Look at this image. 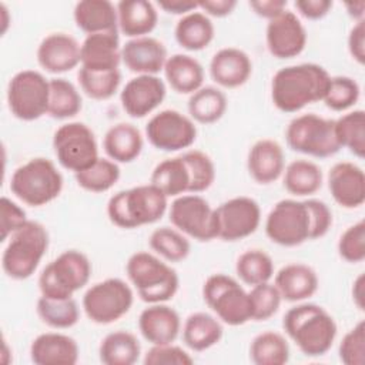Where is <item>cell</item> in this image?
<instances>
[{"instance_id": "obj_1", "label": "cell", "mask_w": 365, "mask_h": 365, "mask_svg": "<svg viewBox=\"0 0 365 365\" xmlns=\"http://www.w3.org/2000/svg\"><path fill=\"white\" fill-rule=\"evenodd\" d=\"M329 78V73L317 63L282 67L271 81L272 104L282 113H297L308 104L322 101Z\"/></svg>"}, {"instance_id": "obj_2", "label": "cell", "mask_w": 365, "mask_h": 365, "mask_svg": "<svg viewBox=\"0 0 365 365\" xmlns=\"http://www.w3.org/2000/svg\"><path fill=\"white\" fill-rule=\"evenodd\" d=\"M282 328L307 356L327 354L338 332L332 315L321 305L311 302H301L289 308L282 318Z\"/></svg>"}, {"instance_id": "obj_3", "label": "cell", "mask_w": 365, "mask_h": 365, "mask_svg": "<svg viewBox=\"0 0 365 365\" xmlns=\"http://www.w3.org/2000/svg\"><path fill=\"white\" fill-rule=\"evenodd\" d=\"M167 208L168 197L148 182L111 195L107 202V217L115 227L133 230L157 222Z\"/></svg>"}, {"instance_id": "obj_4", "label": "cell", "mask_w": 365, "mask_h": 365, "mask_svg": "<svg viewBox=\"0 0 365 365\" xmlns=\"http://www.w3.org/2000/svg\"><path fill=\"white\" fill-rule=\"evenodd\" d=\"M125 272L141 301L160 304L173 299L180 287L178 274L158 255L137 251L125 262Z\"/></svg>"}, {"instance_id": "obj_5", "label": "cell", "mask_w": 365, "mask_h": 365, "mask_svg": "<svg viewBox=\"0 0 365 365\" xmlns=\"http://www.w3.org/2000/svg\"><path fill=\"white\" fill-rule=\"evenodd\" d=\"M1 268L11 279L30 278L40 265L50 242L48 231L38 221L29 220L6 241Z\"/></svg>"}, {"instance_id": "obj_6", "label": "cell", "mask_w": 365, "mask_h": 365, "mask_svg": "<svg viewBox=\"0 0 365 365\" xmlns=\"http://www.w3.org/2000/svg\"><path fill=\"white\" fill-rule=\"evenodd\" d=\"M63 184L56 164L48 158L36 157L13 171L10 191L26 205L43 207L61 194Z\"/></svg>"}, {"instance_id": "obj_7", "label": "cell", "mask_w": 365, "mask_h": 365, "mask_svg": "<svg viewBox=\"0 0 365 365\" xmlns=\"http://www.w3.org/2000/svg\"><path fill=\"white\" fill-rule=\"evenodd\" d=\"M91 275V262L86 254L67 250L50 261L38 277L43 297L64 299L87 285Z\"/></svg>"}, {"instance_id": "obj_8", "label": "cell", "mask_w": 365, "mask_h": 365, "mask_svg": "<svg viewBox=\"0 0 365 365\" xmlns=\"http://www.w3.org/2000/svg\"><path fill=\"white\" fill-rule=\"evenodd\" d=\"M202 298L215 317L231 327L251 321L250 294L232 277L212 274L202 285Z\"/></svg>"}, {"instance_id": "obj_9", "label": "cell", "mask_w": 365, "mask_h": 365, "mask_svg": "<svg viewBox=\"0 0 365 365\" xmlns=\"http://www.w3.org/2000/svg\"><path fill=\"white\" fill-rule=\"evenodd\" d=\"M285 140L291 150L317 158L331 157L341 150L335 137L334 120L314 113L294 117L287 125Z\"/></svg>"}, {"instance_id": "obj_10", "label": "cell", "mask_w": 365, "mask_h": 365, "mask_svg": "<svg viewBox=\"0 0 365 365\" xmlns=\"http://www.w3.org/2000/svg\"><path fill=\"white\" fill-rule=\"evenodd\" d=\"M133 288L121 278L93 284L83 295V309L91 322L108 325L123 318L133 307Z\"/></svg>"}, {"instance_id": "obj_11", "label": "cell", "mask_w": 365, "mask_h": 365, "mask_svg": "<svg viewBox=\"0 0 365 365\" xmlns=\"http://www.w3.org/2000/svg\"><path fill=\"white\" fill-rule=\"evenodd\" d=\"M50 80L40 71L21 70L7 86V106L10 113L21 121H34L48 110Z\"/></svg>"}, {"instance_id": "obj_12", "label": "cell", "mask_w": 365, "mask_h": 365, "mask_svg": "<svg viewBox=\"0 0 365 365\" xmlns=\"http://www.w3.org/2000/svg\"><path fill=\"white\" fill-rule=\"evenodd\" d=\"M53 150L58 164L76 173L98 160V145L93 130L80 121L61 124L53 135Z\"/></svg>"}, {"instance_id": "obj_13", "label": "cell", "mask_w": 365, "mask_h": 365, "mask_svg": "<svg viewBox=\"0 0 365 365\" xmlns=\"http://www.w3.org/2000/svg\"><path fill=\"white\" fill-rule=\"evenodd\" d=\"M265 234L282 247H297L311 240V215L305 200L278 201L265 218Z\"/></svg>"}, {"instance_id": "obj_14", "label": "cell", "mask_w": 365, "mask_h": 365, "mask_svg": "<svg viewBox=\"0 0 365 365\" xmlns=\"http://www.w3.org/2000/svg\"><path fill=\"white\" fill-rule=\"evenodd\" d=\"M168 218L174 228L197 241L218 238L215 208L200 194H182L173 200Z\"/></svg>"}, {"instance_id": "obj_15", "label": "cell", "mask_w": 365, "mask_h": 365, "mask_svg": "<svg viewBox=\"0 0 365 365\" xmlns=\"http://www.w3.org/2000/svg\"><path fill=\"white\" fill-rule=\"evenodd\" d=\"M145 137L157 150L173 153L188 148L197 138V127L190 115L177 110H161L145 124Z\"/></svg>"}, {"instance_id": "obj_16", "label": "cell", "mask_w": 365, "mask_h": 365, "mask_svg": "<svg viewBox=\"0 0 365 365\" xmlns=\"http://www.w3.org/2000/svg\"><path fill=\"white\" fill-rule=\"evenodd\" d=\"M218 221V238L238 241L254 234L261 222L259 204L245 195L232 197L215 208Z\"/></svg>"}, {"instance_id": "obj_17", "label": "cell", "mask_w": 365, "mask_h": 365, "mask_svg": "<svg viewBox=\"0 0 365 365\" xmlns=\"http://www.w3.org/2000/svg\"><path fill=\"white\" fill-rule=\"evenodd\" d=\"M265 43L271 56L285 60L299 56L307 46V30L299 17L289 10L268 20Z\"/></svg>"}, {"instance_id": "obj_18", "label": "cell", "mask_w": 365, "mask_h": 365, "mask_svg": "<svg viewBox=\"0 0 365 365\" xmlns=\"http://www.w3.org/2000/svg\"><path fill=\"white\" fill-rule=\"evenodd\" d=\"M167 87L158 76L138 74L130 78L120 93L123 110L133 118L153 113L165 98Z\"/></svg>"}, {"instance_id": "obj_19", "label": "cell", "mask_w": 365, "mask_h": 365, "mask_svg": "<svg viewBox=\"0 0 365 365\" xmlns=\"http://www.w3.org/2000/svg\"><path fill=\"white\" fill-rule=\"evenodd\" d=\"M81 44L67 33H50L37 47V61L51 74H61L76 68L81 63Z\"/></svg>"}, {"instance_id": "obj_20", "label": "cell", "mask_w": 365, "mask_h": 365, "mask_svg": "<svg viewBox=\"0 0 365 365\" xmlns=\"http://www.w3.org/2000/svg\"><path fill=\"white\" fill-rule=\"evenodd\" d=\"M328 188L338 205L348 210L361 207L365 201L364 170L351 161L335 163L328 173Z\"/></svg>"}, {"instance_id": "obj_21", "label": "cell", "mask_w": 365, "mask_h": 365, "mask_svg": "<svg viewBox=\"0 0 365 365\" xmlns=\"http://www.w3.org/2000/svg\"><path fill=\"white\" fill-rule=\"evenodd\" d=\"M168 54L164 43L151 36L130 38L121 46V63L137 76H157L164 70Z\"/></svg>"}, {"instance_id": "obj_22", "label": "cell", "mask_w": 365, "mask_h": 365, "mask_svg": "<svg viewBox=\"0 0 365 365\" xmlns=\"http://www.w3.org/2000/svg\"><path fill=\"white\" fill-rule=\"evenodd\" d=\"M138 329L151 345L171 344L180 335L181 318L174 308L164 302L150 304L140 312Z\"/></svg>"}, {"instance_id": "obj_23", "label": "cell", "mask_w": 365, "mask_h": 365, "mask_svg": "<svg viewBox=\"0 0 365 365\" xmlns=\"http://www.w3.org/2000/svg\"><path fill=\"white\" fill-rule=\"evenodd\" d=\"M81 67L96 71L118 70L121 46L118 31L87 34L80 50Z\"/></svg>"}, {"instance_id": "obj_24", "label": "cell", "mask_w": 365, "mask_h": 365, "mask_svg": "<svg viewBox=\"0 0 365 365\" xmlns=\"http://www.w3.org/2000/svg\"><path fill=\"white\" fill-rule=\"evenodd\" d=\"M80 349L77 341L63 332H44L30 345V359L36 365H74Z\"/></svg>"}, {"instance_id": "obj_25", "label": "cell", "mask_w": 365, "mask_h": 365, "mask_svg": "<svg viewBox=\"0 0 365 365\" xmlns=\"http://www.w3.org/2000/svg\"><path fill=\"white\" fill-rule=\"evenodd\" d=\"M252 73L250 56L237 47L220 48L210 61L211 78L224 88H237L248 81Z\"/></svg>"}, {"instance_id": "obj_26", "label": "cell", "mask_w": 365, "mask_h": 365, "mask_svg": "<svg viewBox=\"0 0 365 365\" xmlns=\"http://www.w3.org/2000/svg\"><path fill=\"white\" fill-rule=\"evenodd\" d=\"M250 175L258 184H271L277 181L285 168V155L281 144L271 138L255 141L247 157Z\"/></svg>"}, {"instance_id": "obj_27", "label": "cell", "mask_w": 365, "mask_h": 365, "mask_svg": "<svg viewBox=\"0 0 365 365\" xmlns=\"http://www.w3.org/2000/svg\"><path fill=\"white\" fill-rule=\"evenodd\" d=\"M318 284L315 269L302 262L284 265L274 278V285L279 291L281 298L288 302H302L311 298L317 292Z\"/></svg>"}, {"instance_id": "obj_28", "label": "cell", "mask_w": 365, "mask_h": 365, "mask_svg": "<svg viewBox=\"0 0 365 365\" xmlns=\"http://www.w3.org/2000/svg\"><path fill=\"white\" fill-rule=\"evenodd\" d=\"M115 7L118 31L130 38L148 36L157 26V9L148 0H121Z\"/></svg>"}, {"instance_id": "obj_29", "label": "cell", "mask_w": 365, "mask_h": 365, "mask_svg": "<svg viewBox=\"0 0 365 365\" xmlns=\"http://www.w3.org/2000/svg\"><path fill=\"white\" fill-rule=\"evenodd\" d=\"M73 16L86 34L118 31L117 7L110 0H81L74 6Z\"/></svg>"}, {"instance_id": "obj_30", "label": "cell", "mask_w": 365, "mask_h": 365, "mask_svg": "<svg viewBox=\"0 0 365 365\" xmlns=\"http://www.w3.org/2000/svg\"><path fill=\"white\" fill-rule=\"evenodd\" d=\"M144 140L141 131L130 123L111 125L103 138V148L107 157L117 164L134 161L143 151Z\"/></svg>"}, {"instance_id": "obj_31", "label": "cell", "mask_w": 365, "mask_h": 365, "mask_svg": "<svg viewBox=\"0 0 365 365\" xmlns=\"http://www.w3.org/2000/svg\"><path fill=\"white\" fill-rule=\"evenodd\" d=\"M163 71L168 86L180 94H192L202 87L204 68L190 54L177 53L170 56Z\"/></svg>"}, {"instance_id": "obj_32", "label": "cell", "mask_w": 365, "mask_h": 365, "mask_svg": "<svg viewBox=\"0 0 365 365\" xmlns=\"http://www.w3.org/2000/svg\"><path fill=\"white\" fill-rule=\"evenodd\" d=\"M222 334V322L208 312H192L182 324V341L195 352H201L217 345L221 341Z\"/></svg>"}, {"instance_id": "obj_33", "label": "cell", "mask_w": 365, "mask_h": 365, "mask_svg": "<svg viewBox=\"0 0 365 365\" xmlns=\"http://www.w3.org/2000/svg\"><path fill=\"white\" fill-rule=\"evenodd\" d=\"M215 29L211 19L200 11H191L177 21L174 37L177 43L188 51H200L205 48L214 38Z\"/></svg>"}, {"instance_id": "obj_34", "label": "cell", "mask_w": 365, "mask_h": 365, "mask_svg": "<svg viewBox=\"0 0 365 365\" xmlns=\"http://www.w3.org/2000/svg\"><path fill=\"white\" fill-rule=\"evenodd\" d=\"M141 345L128 331L107 334L98 346V356L104 365H133L138 361Z\"/></svg>"}, {"instance_id": "obj_35", "label": "cell", "mask_w": 365, "mask_h": 365, "mask_svg": "<svg viewBox=\"0 0 365 365\" xmlns=\"http://www.w3.org/2000/svg\"><path fill=\"white\" fill-rule=\"evenodd\" d=\"M322 171L319 165L309 160H294L282 173L284 188L295 197L315 194L322 187Z\"/></svg>"}, {"instance_id": "obj_36", "label": "cell", "mask_w": 365, "mask_h": 365, "mask_svg": "<svg viewBox=\"0 0 365 365\" xmlns=\"http://www.w3.org/2000/svg\"><path fill=\"white\" fill-rule=\"evenodd\" d=\"M227 96L222 90L205 86L194 91L188 98V115L194 123L212 124L217 123L227 111Z\"/></svg>"}, {"instance_id": "obj_37", "label": "cell", "mask_w": 365, "mask_h": 365, "mask_svg": "<svg viewBox=\"0 0 365 365\" xmlns=\"http://www.w3.org/2000/svg\"><path fill=\"white\" fill-rule=\"evenodd\" d=\"M150 182L161 190L168 198L188 192L190 174L182 157L177 155L158 163L151 173Z\"/></svg>"}, {"instance_id": "obj_38", "label": "cell", "mask_w": 365, "mask_h": 365, "mask_svg": "<svg viewBox=\"0 0 365 365\" xmlns=\"http://www.w3.org/2000/svg\"><path fill=\"white\" fill-rule=\"evenodd\" d=\"M250 359L255 365H284L289 359L287 338L275 331H265L254 336L250 345Z\"/></svg>"}, {"instance_id": "obj_39", "label": "cell", "mask_w": 365, "mask_h": 365, "mask_svg": "<svg viewBox=\"0 0 365 365\" xmlns=\"http://www.w3.org/2000/svg\"><path fill=\"white\" fill-rule=\"evenodd\" d=\"M83 107L77 87L67 78H50V97L47 114L56 120L76 117Z\"/></svg>"}, {"instance_id": "obj_40", "label": "cell", "mask_w": 365, "mask_h": 365, "mask_svg": "<svg viewBox=\"0 0 365 365\" xmlns=\"http://www.w3.org/2000/svg\"><path fill=\"white\" fill-rule=\"evenodd\" d=\"M335 137L339 147L348 148L358 158L365 155V111L352 110L334 120Z\"/></svg>"}, {"instance_id": "obj_41", "label": "cell", "mask_w": 365, "mask_h": 365, "mask_svg": "<svg viewBox=\"0 0 365 365\" xmlns=\"http://www.w3.org/2000/svg\"><path fill=\"white\" fill-rule=\"evenodd\" d=\"M36 312L43 324L54 329H67L80 319L78 305L73 298L56 299L40 297L36 304Z\"/></svg>"}, {"instance_id": "obj_42", "label": "cell", "mask_w": 365, "mask_h": 365, "mask_svg": "<svg viewBox=\"0 0 365 365\" xmlns=\"http://www.w3.org/2000/svg\"><path fill=\"white\" fill-rule=\"evenodd\" d=\"M235 272L244 284L254 287L274 277V261L262 250H247L237 258Z\"/></svg>"}, {"instance_id": "obj_43", "label": "cell", "mask_w": 365, "mask_h": 365, "mask_svg": "<svg viewBox=\"0 0 365 365\" xmlns=\"http://www.w3.org/2000/svg\"><path fill=\"white\" fill-rule=\"evenodd\" d=\"M150 248L168 262L185 259L191 251V244L181 231L171 227L155 228L148 238Z\"/></svg>"}, {"instance_id": "obj_44", "label": "cell", "mask_w": 365, "mask_h": 365, "mask_svg": "<svg viewBox=\"0 0 365 365\" xmlns=\"http://www.w3.org/2000/svg\"><path fill=\"white\" fill-rule=\"evenodd\" d=\"M121 171L115 161L110 158L98 157L88 168L76 173V181L78 187L90 192H104L115 185L120 180Z\"/></svg>"}, {"instance_id": "obj_45", "label": "cell", "mask_w": 365, "mask_h": 365, "mask_svg": "<svg viewBox=\"0 0 365 365\" xmlns=\"http://www.w3.org/2000/svg\"><path fill=\"white\" fill-rule=\"evenodd\" d=\"M77 78L83 93L87 97L93 100H108L117 93L120 87L121 73L120 70L96 71L80 67Z\"/></svg>"}, {"instance_id": "obj_46", "label": "cell", "mask_w": 365, "mask_h": 365, "mask_svg": "<svg viewBox=\"0 0 365 365\" xmlns=\"http://www.w3.org/2000/svg\"><path fill=\"white\" fill-rule=\"evenodd\" d=\"M180 155L190 174L188 192L198 194L208 190L215 181V165L211 157L200 150H188Z\"/></svg>"}, {"instance_id": "obj_47", "label": "cell", "mask_w": 365, "mask_h": 365, "mask_svg": "<svg viewBox=\"0 0 365 365\" xmlns=\"http://www.w3.org/2000/svg\"><path fill=\"white\" fill-rule=\"evenodd\" d=\"M361 96L359 84L348 76H334L329 78L322 101L332 111H346L356 104Z\"/></svg>"}, {"instance_id": "obj_48", "label": "cell", "mask_w": 365, "mask_h": 365, "mask_svg": "<svg viewBox=\"0 0 365 365\" xmlns=\"http://www.w3.org/2000/svg\"><path fill=\"white\" fill-rule=\"evenodd\" d=\"M251 302V321H267L277 314L281 305V294L274 284L262 282L248 291Z\"/></svg>"}, {"instance_id": "obj_49", "label": "cell", "mask_w": 365, "mask_h": 365, "mask_svg": "<svg viewBox=\"0 0 365 365\" xmlns=\"http://www.w3.org/2000/svg\"><path fill=\"white\" fill-rule=\"evenodd\" d=\"M338 254L351 264L365 259V221L349 225L338 240Z\"/></svg>"}, {"instance_id": "obj_50", "label": "cell", "mask_w": 365, "mask_h": 365, "mask_svg": "<svg viewBox=\"0 0 365 365\" xmlns=\"http://www.w3.org/2000/svg\"><path fill=\"white\" fill-rule=\"evenodd\" d=\"M338 355L345 365L365 364V321H359L342 336Z\"/></svg>"}, {"instance_id": "obj_51", "label": "cell", "mask_w": 365, "mask_h": 365, "mask_svg": "<svg viewBox=\"0 0 365 365\" xmlns=\"http://www.w3.org/2000/svg\"><path fill=\"white\" fill-rule=\"evenodd\" d=\"M192 356L178 345L163 344L151 345L144 355L145 365H191Z\"/></svg>"}, {"instance_id": "obj_52", "label": "cell", "mask_w": 365, "mask_h": 365, "mask_svg": "<svg viewBox=\"0 0 365 365\" xmlns=\"http://www.w3.org/2000/svg\"><path fill=\"white\" fill-rule=\"evenodd\" d=\"M26 211L14 201L7 197H1L0 201V241L6 242L9 237L21 228L27 222Z\"/></svg>"}, {"instance_id": "obj_53", "label": "cell", "mask_w": 365, "mask_h": 365, "mask_svg": "<svg viewBox=\"0 0 365 365\" xmlns=\"http://www.w3.org/2000/svg\"><path fill=\"white\" fill-rule=\"evenodd\" d=\"M311 215V240L324 237L332 225V211L329 207L317 198L305 200Z\"/></svg>"}, {"instance_id": "obj_54", "label": "cell", "mask_w": 365, "mask_h": 365, "mask_svg": "<svg viewBox=\"0 0 365 365\" xmlns=\"http://www.w3.org/2000/svg\"><path fill=\"white\" fill-rule=\"evenodd\" d=\"M348 51L359 63H365V20L355 21L348 34Z\"/></svg>"}, {"instance_id": "obj_55", "label": "cell", "mask_w": 365, "mask_h": 365, "mask_svg": "<svg viewBox=\"0 0 365 365\" xmlns=\"http://www.w3.org/2000/svg\"><path fill=\"white\" fill-rule=\"evenodd\" d=\"M295 9L301 16L308 20H319L325 17L332 9V1L329 0H297Z\"/></svg>"}, {"instance_id": "obj_56", "label": "cell", "mask_w": 365, "mask_h": 365, "mask_svg": "<svg viewBox=\"0 0 365 365\" xmlns=\"http://www.w3.org/2000/svg\"><path fill=\"white\" fill-rule=\"evenodd\" d=\"M254 13L259 17L271 20L287 10V0H252L248 3Z\"/></svg>"}, {"instance_id": "obj_57", "label": "cell", "mask_w": 365, "mask_h": 365, "mask_svg": "<svg viewBox=\"0 0 365 365\" xmlns=\"http://www.w3.org/2000/svg\"><path fill=\"white\" fill-rule=\"evenodd\" d=\"M198 9L208 17L230 16L237 7V0H198Z\"/></svg>"}, {"instance_id": "obj_58", "label": "cell", "mask_w": 365, "mask_h": 365, "mask_svg": "<svg viewBox=\"0 0 365 365\" xmlns=\"http://www.w3.org/2000/svg\"><path fill=\"white\" fill-rule=\"evenodd\" d=\"M158 7L168 14L185 16L198 9V3L194 0H160Z\"/></svg>"}, {"instance_id": "obj_59", "label": "cell", "mask_w": 365, "mask_h": 365, "mask_svg": "<svg viewBox=\"0 0 365 365\" xmlns=\"http://www.w3.org/2000/svg\"><path fill=\"white\" fill-rule=\"evenodd\" d=\"M364 274H359L352 284V299L358 309L364 311V301H365V289H364Z\"/></svg>"}, {"instance_id": "obj_60", "label": "cell", "mask_w": 365, "mask_h": 365, "mask_svg": "<svg viewBox=\"0 0 365 365\" xmlns=\"http://www.w3.org/2000/svg\"><path fill=\"white\" fill-rule=\"evenodd\" d=\"M345 9L346 13L355 20V21H361L365 20V1L359 0V1H351V3H345Z\"/></svg>"}, {"instance_id": "obj_61", "label": "cell", "mask_w": 365, "mask_h": 365, "mask_svg": "<svg viewBox=\"0 0 365 365\" xmlns=\"http://www.w3.org/2000/svg\"><path fill=\"white\" fill-rule=\"evenodd\" d=\"M0 14H1V34H4L10 24V14L4 3H0Z\"/></svg>"}]
</instances>
